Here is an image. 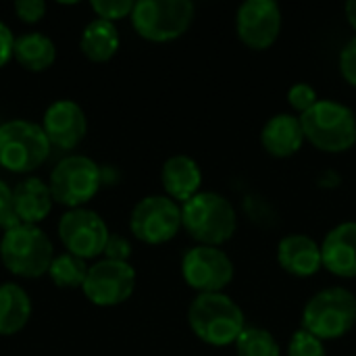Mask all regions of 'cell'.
I'll return each mask as SVG.
<instances>
[{"label": "cell", "instance_id": "ac0fdd59", "mask_svg": "<svg viewBox=\"0 0 356 356\" xmlns=\"http://www.w3.org/2000/svg\"><path fill=\"white\" fill-rule=\"evenodd\" d=\"M161 184L171 200L188 202L200 192L202 171L194 159L186 154H175L165 161L161 169Z\"/></svg>", "mask_w": 356, "mask_h": 356}, {"label": "cell", "instance_id": "6da1fadb", "mask_svg": "<svg viewBox=\"0 0 356 356\" xmlns=\"http://www.w3.org/2000/svg\"><path fill=\"white\" fill-rule=\"evenodd\" d=\"M54 257L52 242L40 225L17 223L2 234L0 261L15 277L35 280L46 275Z\"/></svg>", "mask_w": 356, "mask_h": 356}, {"label": "cell", "instance_id": "4316f807", "mask_svg": "<svg viewBox=\"0 0 356 356\" xmlns=\"http://www.w3.org/2000/svg\"><path fill=\"white\" fill-rule=\"evenodd\" d=\"M288 102L294 111H298L302 115V113L311 111L319 102V98H317L315 88H311L309 83H294L288 90Z\"/></svg>", "mask_w": 356, "mask_h": 356}, {"label": "cell", "instance_id": "5b68a950", "mask_svg": "<svg viewBox=\"0 0 356 356\" xmlns=\"http://www.w3.org/2000/svg\"><path fill=\"white\" fill-rule=\"evenodd\" d=\"M50 142L38 123L10 119L0 123V167L25 175L40 169L50 156Z\"/></svg>", "mask_w": 356, "mask_h": 356}, {"label": "cell", "instance_id": "e0dca14e", "mask_svg": "<svg viewBox=\"0 0 356 356\" xmlns=\"http://www.w3.org/2000/svg\"><path fill=\"white\" fill-rule=\"evenodd\" d=\"M13 204L19 223L38 225L44 221L54 204L50 186L40 177H25L13 190Z\"/></svg>", "mask_w": 356, "mask_h": 356}, {"label": "cell", "instance_id": "7a4b0ae2", "mask_svg": "<svg viewBox=\"0 0 356 356\" xmlns=\"http://www.w3.org/2000/svg\"><path fill=\"white\" fill-rule=\"evenodd\" d=\"M181 227L200 246H217L232 240L238 227L234 204L217 192H198L181 204Z\"/></svg>", "mask_w": 356, "mask_h": 356}, {"label": "cell", "instance_id": "8fae6325", "mask_svg": "<svg viewBox=\"0 0 356 356\" xmlns=\"http://www.w3.org/2000/svg\"><path fill=\"white\" fill-rule=\"evenodd\" d=\"M181 275L198 294H215L232 284L234 263L217 246H194L181 259Z\"/></svg>", "mask_w": 356, "mask_h": 356}, {"label": "cell", "instance_id": "9a60e30c", "mask_svg": "<svg viewBox=\"0 0 356 356\" xmlns=\"http://www.w3.org/2000/svg\"><path fill=\"white\" fill-rule=\"evenodd\" d=\"M323 267L344 280L356 277V221L336 225L321 246Z\"/></svg>", "mask_w": 356, "mask_h": 356}, {"label": "cell", "instance_id": "277c9868", "mask_svg": "<svg viewBox=\"0 0 356 356\" xmlns=\"http://www.w3.org/2000/svg\"><path fill=\"white\" fill-rule=\"evenodd\" d=\"M305 140L323 152H346L356 144L355 111L336 100H319L300 115Z\"/></svg>", "mask_w": 356, "mask_h": 356}, {"label": "cell", "instance_id": "1f68e13d", "mask_svg": "<svg viewBox=\"0 0 356 356\" xmlns=\"http://www.w3.org/2000/svg\"><path fill=\"white\" fill-rule=\"evenodd\" d=\"M15 33L10 31V27L0 21V69L13 58V50H15Z\"/></svg>", "mask_w": 356, "mask_h": 356}, {"label": "cell", "instance_id": "2e32d148", "mask_svg": "<svg viewBox=\"0 0 356 356\" xmlns=\"http://www.w3.org/2000/svg\"><path fill=\"white\" fill-rule=\"evenodd\" d=\"M277 261L284 271L296 277H311L323 267L321 246L305 234L286 236L277 246Z\"/></svg>", "mask_w": 356, "mask_h": 356}, {"label": "cell", "instance_id": "4fadbf2b", "mask_svg": "<svg viewBox=\"0 0 356 356\" xmlns=\"http://www.w3.org/2000/svg\"><path fill=\"white\" fill-rule=\"evenodd\" d=\"M238 38L252 50L273 46L282 31V10L273 0H246L236 13Z\"/></svg>", "mask_w": 356, "mask_h": 356}, {"label": "cell", "instance_id": "44dd1931", "mask_svg": "<svg viewBox=\"0 0 356 356\" xmlns=\"http://www.w3.org/2000/svg\"><path fill=\"white\" fill-rule=\"evenodd\" d=\"M121 46V35L115 23L104 21V19H94L90 21L79 38V48L86 58L92 63H106L111 60Z\"/></svg>", "mask_w": 356, "mask_h": 356}, {"label": "cell", "instance_id": "ba28073f", "mask_svg": "<svg viewBox=\"0 0 356 356\" xmlns=\"http://www.w3.org/2000/svg\"><path fill=\"white\" fill-rule=\"evenodd\" d=\"M194 21L190 0H140L131 10L136 33L148 42H173L181 38Z\"/></svg>", "mask_w": 356, "mask_h": 356}, {"label": "cell", "instance_id": "f1b7e54d", "mask_svg": "<svg viewBox=\"0 0 356 356\" xmlns=\"http://www.w3.org/2000/svg\"><path fill=\"white\" fill-rule=\"evenodd\" d=\"M17 215H15V204H13V188H8L2 179H0V229H10L15 227Z\"/></svg>", "mask_w": 356, "mask_h": 356}, {"label": "cell", "instance_id": "f546056e", "mask_svg": "<svg viewBox=\"0 0 356 356\" xmlns=\"http://www.w3.org/2000/svg\"><path fill=\"white\" fill-rule=\"evenodd\" d=\"M102 254H104V259H108V261L127 263L129 257H131V244H129L127 238H123V236H119V234H111Z\"/></svg>", "mask_w": 356, "mask_h": 356}, {"label": "cell", "instance_id": "7c38bea8", "mask_svg": "<svg viewBox=\"0 0 356 356\" xmlns=\"http://www.w3.org/2000/svg\"><path fill=\"white\" fill-rule=\"evenodd\" d=\"M81 290L96 307L108 309L123 305L136 290V271L129 263L100 259L90 265Z\"/></svg>", "mask_w": 356, "mask_h": 356}, {"label": "cell", "instance_id": "d4e9b609", "mask_svg": "<svg viewBox=\"0 0 356 356\" xmlns=\"http://www.w3.org/2000/svg\"><path fill=\"white\" fill-rule=\"evenodd\" d=\"M288 356H327L325 355V346L319 338H315L313 334L298 330L288 344Z\"/></svg>", "mask_w": 356, "mask_h": 356}, {"label": "cell", "instance_id": "d6986e66", "mask_svg": "<svg viewBox=\"0 0 356 356\" xmlns=\"http://www.w3.org/2000/svg\"><path fill=\"white\" fill-rule=\"evenodd\" d=\"M261 142H263V148L275 159H288L296 154L305 144L300 117H294L288 113L273 115L261 131Z\"/></svg>", "mask_w": 356, "mask_h": 356}, {"label": "cell", "instance_id": "4dcf8cb0", "mask_svg": "<svg viewBox=\"0 0 356 356\" xmlns=\"http://www.w3.org/2000/svg\"><path fill=\"white\" fill-rule=\"evenodd\" d=\"M340 73L350 86L356 88V35L346 42L340 52Z\"/></svg>", "mask_w": 356, "mask_h": 356}, {"label": "cell", "instance_id": "83f0119b", "mask_svg": "<svg viewBox=\"0 0 356 356\" xmlns=\"http://www.w3.org/2000/svg\"><path fill=\"white\" fill-rule=\"evenodd\" d=\"M15 15L19 17V21L33 25L38 21H42V17L46 15V2L42 0H19L13 4Z\"/></svg>", "mask_w": 356, "mask_h": 356}, {"label": "cell", "instance_id": "8992f818", "mask_svg": "<svg viewBox=\"0 0 356 356\" xmlns=\"http://www.w3.org/2000/svg\"><path fill=\"white\" fill-rule=\"evenodd\" d=\"M356 323V296L346 288H327L317 292L302 311V330L325 340L346 336Z\"/></svg>", "mask_w": 356, "mask_h": 356}, {"label": "cell", "instance_id": "52a82bcc", "mask_svg": "<svg viewBox=\"0 0 356 356\" xmlns=\"http://www.w3.org/2000/svg\"><path fill=\"white\" fill-rule=\"evenodd\" d=\"M48 186L56 204L83 209L102 186V167L86 154H69L56 163Z\"/></svg>", "mask_w": 356, "mask_h": 356}, {"label": "cell", "instance_id": "cb8c5ba5", "mask_svg": "<svg viewBox=\"0 0 356 356\" xmlns=\"http://www.w3.org/2000/svg\"><path fill=\"white\" fill-rule=\"evenodd\" d=\"M238 356H282L280 344L273 334L263 327H244L240 338L236 340Z\"/></svg>", "mask_w": 356, "mask_h": 356}, {"label": "cell", "instance_id": "603a6c76", "mask_svg": "<svg viewBox=\"0 0 356 356\" xmlns=\"http://www.w3.org/2000/svg\"><path fill=\"white\" fill-rule=\"evenodd\" d=\"M88 269L90 267L86 265L83 259L73 257L69 252H63V254L54 257V261L48 269V275L56 288L75 290V288H83V282L88 277Z\"/></svg>", "mask_w": 356, "mask_h": 356}, {"label": "cell", "instance_id": "7402d4cb", "mask_svg": "<svg viewBox=\"0 0 356 356\" xmlns=\"http://www.w3.org/2000/svg\"><path fill=\"white\" fill-rule=\"evenodd\" d=\"M13 58L31 73H42L50 69L56 60V46L54 42L42 31H27L15 40Z\"/></svg>", "mask_w": 356, "mask_h": 356}, {"label": "cell", "instance_id": "d6a6232c", "mask_svg": "<svg viewBox=\"0 0 356 356\" xmlns=\"http://www.w3.org/2000/svg\"><path fill=\"white\" fill-rule=\"evenodd\" d=\"M346 17H348V23L356 29V0H350L346 4Z\"/></svg>", "mask_w": 356, "mask_h": 356}, {"label": "cell", "instance_id": "3957f363", "mask_svg": "<svg viewBox=\"0 0 356 356\" xmlns=\"http://www.w3.org/2000/svg\"><path fill=\"white\" fill-rule=\"evenodd\" d=\"M188 323L196 338L211 346L236 344L246 327L242 309L223 292L198 294L188 309Z\"/></svg>", "mask_w": 356, "mask_h": 356}, {"label": "cell", "instance_id": "484cf974", "mask_svg": "<svg viewBox=\"0 0 356 356\" xmlns=\"http://www.w3.org/2000/svg\"><path fill=\"white\" fill-rule=\"evenodd\" d=\"M90 6L98 15V19L115 23L119 19L131 17V10H134L136 2H131V0H92Z\"/></svg>", "mask_w": 356, "mask_h": 356}, {"label": "cell", "instance_id": "5bb4252c", "mask_svg": "<svg viewBox=\"0 0 356 356\" xmlns=\"http://www.w3.org/2000/svg\"><path fill=\"white\" fill-rule=\"evenodd\" d=\"M40 127L44 129L50 146L73 150L88 134V117L75 100L60 98L44 111Z\"/></svg>", "mask_w": 356, "mask_h": 356}, {"label": "cell", "instance_id": "30bf717a", "mask_svg": "<svg viewBox=\"0 0 356 356\" xmlns=\"http://www.w3.org/2000/svg\"><path fill=\"white\" fill-rule=\"evenodd\" d=\"M58 240L69 254L83 261L98 259L108 242L106 221L92 209H71L58 219Z\"/></svg>", "mask_w": 356, "mask_h": 356}, {"label": "cell", "instance_id": "9c48e42d", "mask_svg": "<svg viewBox=\"0 0 356 356\" xmlns=\"http://www.w3.org/2000/svg\"><path fill=\"white\" fill-rule=\"evenodd\" d=\"M131 234L150 246L165 244L181 229V207L167 194L142 198L129 215Z\"/></svg>", "mask_w": 356, "mask_h": 356}, {"label": "cell", "instance_id": "ffe728a7", "mask_svg": "<svg viewBox=\"0 0 356 356\" xmlns=\"http://www.w3.org/2000/svg\"><path fill=\"white\" fill-rule=\"evenodd\" d=\"M31 319V298L15 282L0 284V336L19 334Z\"/></svg>", "mask_w": 356, "mask_h": 356}]
</instances>
